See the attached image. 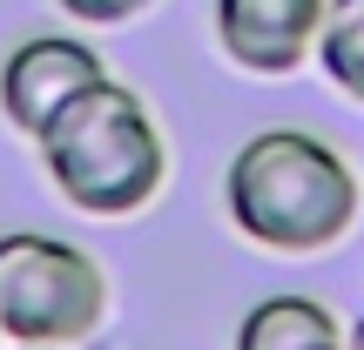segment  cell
<instances>
[{
	"instance_id": "cell-11",
	"label": "cell",
	"mask_w": 364,
	"mask_h": 350,
	"mask_svg": "<svg viewBox=\"0 0 364 350\" xmlns=\"http://www.w3.org/2000/svg\"><path fill=\"white\" fill-rule=\"evenodd\" d=\"M0 344H7V337H0Z\"/></svg>"
},
{
	"instance_id": "cell-4",
	"label": "cell",
	"mask_w": 364,
	"mask_h": 350,
	"mask_svg": "<svg viewBox=\"0 0 364 350\" xmlns=\"http://www.w3.org/2000/svg\"><path fill=\"white\" fill-rule=\"evenodd\" d=\"M102 75H108V61L81 34H34V40H21V48L0 61V115L34 142L54 108H68Z\"/></svg>"
},
{
	"instance_id": "cell-6",
	"label": "cell",
	"mask_w": 364,
	"mask_h": 350,
	"mask_svg": "<svg viewBox=\"0 0 364 350\" xmlns=\"http://www.w3.org/2000/svg\"><path fill=\"white\" fill-rule=\"evenodd\" d=\"M236 350H344V324L317 297L284 290V297H263V303L243 310Z\"/></svg>"
},
{
	"instance_id": "cell-9",
	"label": "cell",
	"mask_w": 364,
	"mask_h": 350,
	"mask_svg": "<svg viewBox=\"0 0 364 350\" xmlns=\"http://www.w3.org/2000/svg\"><path fill=\"white\" fill-rule=\"evenodd\" d=\"M344 350H364V324H351V330H344Z\"/></svg>"
},
{
	"instance_id": "cell-3",
	"label": "cell",
	"mask_w": 364,
	"mask_h": 350,
	"mask_svg": "<svg viewBox=\"0 0 364 350\" xmlns=\"http://www.w3.org/2000/svg\"><path fill=\"white\" fill-rule=\"evenodd\" d=\"M108 317V270L88 249L41 229L0 236V337L7 344H88Z\"/></svg>"
},
{
	"instance_id": "cell-7",
	"label": "cell",
	"mask_w": 364,
	"mask_h": 350,
	"mask_svg": "<svg viewBox=\"0 0 364 350\" xmlns=\"http://www.w3.org/2000/svg\"><path fill=\"white\" fill-rule=\"evenodd\" d=\"M311 61L331 75V88H344L364 108V0H331L324 27H317Z\"/></svg>"
},
{
	"instance_id": "cell-5",
	"label": "cell",
	"mask_w": 364,
	"mask_h": 350,
	"mask_svg": "<svg viewBox=\"0 0 364 350\" xmlns=\"http://www.w3.org/2000/svg\"><path fill=\"white\" fill-rule=\"evenodd\" d=\"M331 0H216V48L243 75H297Z\"/></svg>"
},
{
	"instance_id": "cell-8",
	"label": "cell",
	"mask_w": 364,
	"mask_h": 350,
	"mask_svg": "<svg viewBox=\"0 0 364 350\" xmlns=\"http://www.w3.org/2000/svg\"><path fill=\"white\" fill-rule=\"evenodd\" d=\"M54 7H61L68 21H81V27H122V21H135V13H149L156 0H54Z\"/></svg>"
},
{
	"instance_id": "cell-10",
	"label": "cell",
	"mask_w": 364,
	"mask_h": 350,
	"mask_svg": "<svg viewBox=\"0 0 364 350\" xmlns=\"http://www.w3.org/2000/svg\"><path fill=\"white\" fill-rule=\"evenodd\" d=\"M0 350H61V344H0Z\"/></svg>"
},
{
	"instance_id": "cell-2",
	"label": "cell",
	"mask_w": 364,
	"mask_h": 350,
	"mask_svg": "<svg viewBox=\"0 0 364 350\" xmlns=\"http://www.w3.org/2000/svg\"><path fill=\"white\" fill-rule=\"evenodd\" d=\"M34 148L61 202H75L81 216H108V222L142 216L169 182V142H162L156 115L115 75H102L68 108H54Z\"/></svg>"
},
{
	"instance_id": "cell-1",
	"label": "cell",
	"mask_w": 364,
	"mask_h": 350,
	"mask_svg": "<svg viewBox=\"0 0 364 350\" xmlns=\"http://www.w3.org/2000/svg\"><path fill=\"white\" fill-rule=\"evenodd\" d=\"M358 175L344 148H331L311 128H257L230 155L223 209L257 249L277 256H317L344 243L358 222Z\"/></svg>"
}]
</instances>
